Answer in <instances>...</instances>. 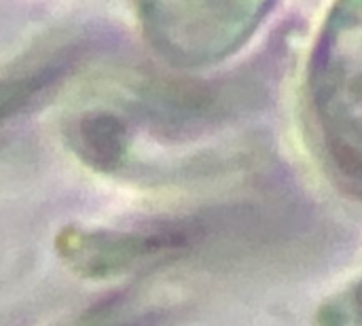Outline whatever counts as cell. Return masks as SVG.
Listing matches in <instances>:
<instances>
[{"mask_svg":"<svg viewBox=\"0 0 362 326\" xmlns=\"http://www.w3.org/2000/svg\"><path fill=\"white\" fill-rule=\"evenodd\" d=\"M199 233V227L187 225H159L132 231L68 227L55 238V252L76 276L110 280L185 252L197 242Z\"/></svg>","mask_w":362,"mask_h":326,"instance_id":"3","label":"cell"},{"mask_svg":"<svg viewBox=\"0 0 362 326\" xmlns=\"http://www.w3.org/2000/svg\"><path fill=\"white\" fill-rule=\"evenodd\" d=\"M76 53H57L55 57L42 62L25 72L0 78V123L25 110L34 100L47 93L55 83H59L74 68Z\"/></svg>","mask_w":362,"mask_h":326,"instance_id":"5","label":"cell"},{"mask_svg":"<svg viewBox=\"0 0 362 326\" xmlns=\"http://www.w3.org/2000/svg\"><path fill=\"white\" fill-rule=\"evenodd\" d=\"M274 0H134L151 45L180 66H204L235 53L261 25Z\"/></svg>","mask_w":362,"mask_h":326,"instance_id":"2","label":"cell"},{"mask_svg":"<svg viewBox=\"0 0 362 326\" xmlns=\"http://www.w3.org/2000/svg\"><path fill=\"white\" fill-rule=\"evenodd\" d=\"M361 0H335L310 57V102L327 161L346 193H361Z\"/></svg>","mask_w":362,"mask_h":326,"instance_id":"1","label":"cell"},{"mask_svg":"<svg viewBox=\"0 0 362 326\" xmlns=\"http://www.w3.org/2000/svg\"><path fill=\"white\" fill-rule=\"evenodd\" d=\"M157 322H159L157 316H146V318H140V320H134V322L123 326H157Z\"/></svg>","mask_w":362,"mask_h":326,"instance_id":"7","label":"cell"},{"mask_svg":"<svg viewBox=\"0 0 362 326\" xmlns=\"http://www.w3.org/2000/svg\"><path fill=\"white\" fill-rule=\"evenodd\" d=\"M76 155L98 172H117L129 155V129L123 117L110 110H91L72 127Z\"/></svg>","mask_w":362,"mask_h":326,"instance_id":"4","label":"cell"},{"mask_svg":"<svg viewBox=\"0 0 362 326\" xmlns=\"http://www.w3.org/2000/svg\"><path fill=\"white\" fill-rule=\"evenodd\" d=\"M361 310H358V286L354 284L350 291H344L318 310L320 326H358Z\"/></svg>","mask_w":362,"mask_h":326,"instance_id":"6","label":"cell"}]
</instances>
